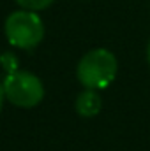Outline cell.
<instances>
[{
	"mask_svg": "<svg viewBox=\"0 0 150 151\" xmlns=\"http://www.w3.org/2000/svg\"><path fill=\"white\" fill-rule=\"evenodd\" d=\"M4 34L11 46L20 49H34L44 39V23L37 12L20 9L5 18Z\"/></svg>",
	"mask_w": 150,
	"mask_h": 151,
	"instance_id": "cell-2",
	"label": "cell"
},
{
	"mask_svg": "<svg viewBox=\"0 0 150 151\" xmlns=\"http://www.w3.org/2000/svg\"><path fill=\"white\" fill-rule=\"evenodd\" d=\"M76 113L83 118H92L97 116L103 109V97L99 95L97 90H88L85 88L74 100Z\"/></svg>",
	"mask_w": 150,
	"mask_h": 151,
	"instance_id": "cell-4",
	"label": "cell"
},
{
	"mask_svg": "<svg viewBox=\"0 0 150 151\" xmlns=\"http://www.w3.org/2000/svg\"><path fill=\"white\" fill-rule=\"evenodd\" d=\"M0 67L5 70V74H12L20 70V60L12 51H5L0 55Z\"/></svg>",
	"mask_w": 150,
	"mask_h": 151,
	"instance_id": "cell-5",
	"label": "cell"
},
{
	"mask_svg": "<svg viewBox=\"0 0 150 151\" xmlns=\"http://www.w3.org/2000/svg\"><path fill=\"white\" fill-rule=\"evenodd\" d=\"M53 2H55V0H16V4H18L21 9L34 11V12H39V11L48 9Z\"/></svg>",
	"mask_w": 150,
	"mask_h": 151,
	"instance_id": "cell-6",
	"label": "cell"
},
{
	"mask_svg": "<svg viewBox=\"0 0 150 151\" xmlns=\"http://www.w3.org/2000/svg\"><path fill=\"white\" fill-rule=\"evenodd\" d=\"M2 86H4L5 99L16 107L32 109L37 104H41V100L44 99L42 81L28 70L20 69L12 74H5Z\"/></svg>",
	"mask_w": 150,
	"mask_h": 151,
	"instance_id": "cell-3",
	"label": "cell"
},
{
	"mask_svg": "<svg viewBox=\"0 0 150 151\" xmlns=\"http://www.w3.org/2000/svg\"><path fill=\"white\" fill-rule=\"evenodd\" d=\"M147 62L150 65V39H149V44H147Z\"/></svg>",
	"mask_w": 150,
	"mask_h": 151,
	"instance_id": "cell-8",
	"label": "cell"
},
{
	"mask_svg": "<svg viewBox=\"0 0 150 151\" xmlns=\"http://www.w3.org/2000/svg\"><path fill=\"white\" fill-rule=\"evenodd\" d=\"M118 72L117 56L110 49L95 47L85 53L76 67L78 81L88 90H104L111 84Z\"/></svg>",
	"mask_w": 150,
	"mask_h": 151,
	"instance_id": "cell-1",
	"label": "cell"
},
{
	"mask_svg": "<svg viewBox=\"0 0 150 151\" xmlns=\"http://www.w3.org/2000/svg\"><path fill=\"white\" fill-rule=\"evenodd\" d=\"M4 102H5V93H4V86H2V81H0V113H2Z\"/></svg>",
	"mask_w": 150,
	"mask_h": 151,
	"instance_id": "cell-7",
	"label": "cell"
}]
</instances>
